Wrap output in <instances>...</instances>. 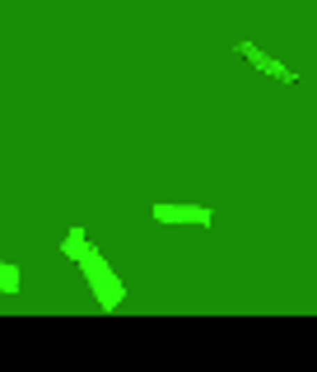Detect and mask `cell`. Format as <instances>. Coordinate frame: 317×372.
I'll list each match as a JSON object with an SVG mask.
<instances>
[{"instance_id":"3","label":"cell","mask_w":317,"mask_h":372,"mask_svg":"<svg viewBox=\"0 0 317 372\" xmlns=\"http://www.w3.org/2000/svg\"><path fill=\"white\" fill-rule=\"evenodd\" d=\"M234 51L243 56V61H252V65H261V51H257L252 42H234Z\"/></svg>"},{"instance_id":"2","label":"cell","mask_w":317,"mask_h":372,"mask_svg":"<svg viewBox=\"0 0 317 372\" xmlns=\"http://www.w3.org/2000/svg\"><path fill=\"white\" fill-rule=\"evenodd\" d=\"M261 70H266L270 79H285V84H294V79H299L294 70H285V65H280V61H270V56H261Z\"/></svg>"},{"instance_id":"1","label":"cell","mask_w":317,"mask_h":372,"mask_svg":"<svg viewBox=\"0 0 317 372\" xmlns=\"http://www.w3.org/2000/svg\"><path fill=\"white\" fill-rule=\"evenodd\" d=\"M154 219H182L191 228H206L215 214H210V210H168V205H154Z\"/></svg>"}]
</instances>
